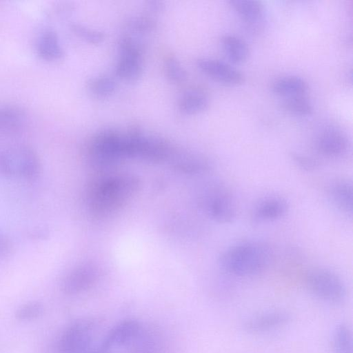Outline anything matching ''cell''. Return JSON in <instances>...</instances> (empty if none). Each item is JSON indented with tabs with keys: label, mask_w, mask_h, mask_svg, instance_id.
Listing matches in <instances>:
<instances>
[{
	"label": "cell",
	"mask_w": 353,
	"mask_h": 353,
	"mask_svg": "<svg viewBox=\"0 0 353 353\" xmlns=\"http://www.w3.org/2000/svg\"><path fill=\"white\" fill-rule=\"evenodd\" d=\"M197 67L214 80L229 85H238L243 83V74L230 64L221 60L200 58L196 60Z\"/></svg>",
	"instance_id": "obj_13"
},
{
	"label": "cell",
	"mask_w": 353,
	"mask_h": 353,
	"mask_svg": "<svg viewBox=\"0 0 353 353\" xmlns=\"http://www.w3.org/2000/svg\"><path fill=\"white\" fill-rule=\"evenodd\" d=\"M232 8L249 26L261 25L264 17V6L256 0H230Z\"/></svg>",
	"instance_id": "obj_21"
},
{
	"label": "cell",
	"mask_w": 353,
	"mask_h": 353,
	"mask_svg": "<svg viewBox=\"0 0 353 353\" xmlns=\"http://www.w3.org/2000/svg\"><path fill=\"white\" fill-rule=\"evenodd\" d=\"M307 291L323 302L338 305L347 297V288L342 278L332 270L314 268L309 270L304 277Z\"/></svg>",
	"instance_id": "obj_4"
},
{
	"label": "cell",
	"mask_w": 353,
	"mask_h": 353,
	"mask_svg": "<svg viewBox=\"0 0 353 353\" xmlns=\"http://www.w3.org/2000/svg\"><path fill=\"white\" fill-rule=\"evenodd\" d=\"M99 270L92 263L80 265L70 270L63 279L61 288L68 295H75L90 288L99 278Z\"/></svg>",
	"instance_id": "obj_10"
},
{
	"label": "cell",
	"mask_w": 353,
	"mask_h": 353,
	"mask_svg": "<svg viewBox=\"0 0 353 353\" xmlns=\"http://www.w3.org/2000/svg\"><path fill=\"white\" fill-rule=\"evenodd\" d=\"M209 105V98L202 90L190 89L184 91L178 99V108L185 114H193L204 111Z\"/></svg>",
	"instance_id": "obj_23"
},
{
	"label": "cell",
	"mask_w": 353,
	"mask_h": 353,
	"mask_svg": "<svg viewBox=\"0 0 353 353\" xmlns=\"http://www.w3.org/2000/svg\"><path fill=\"white\" fill-rule=\"evenodd\" d=\"M290 314L283 310H271L247 319L243 330L250 334H264L285 326L290 321Z\"/></svg>",
	"instance_id": "obj_12"
},
{
	"label": "cell",
	"mask_w": 353,
	"mask_h": 353,
	"mask_svg": "<svg viewBox=\"0 0 353 353\" xmlns=\"http://www.w3.org/2000/svg\"><path fill=\"white\" fill-rule=\"evenodd\" d=\"M11 245L6 236L0 233V258L6 256L10 252Z\"/></svg>",
	"instance_id": "obj_33"
},
{
	"label": "cell",
	"mask_w": 353,
	"mask_h": 353,
	"mask_svg": "<svg viewBox=\"0 0 353 353\" xmlns=\"http://www.w3.org/2000/svg\"><path fill=\"white\" fill-rule=\"evenodd\" d=\"M70 27L74 34L89 43H101L105 37L103 32L87 27L81 23H73L70 24Z\"/></svg>",
	"instance_id": "obj_30"
},
{
	"label": "cell",
	"mask_w": 353,
	"mask_h": 353,
	"mask_svg": "<svg viewBox=\"0 0 353 353\" xmlns=\"http://www.w3.org/2000/svg\"><path fill=\"white\" fill-rule=\"evenodd\" d=\"M118 50L114 69L116 75L126 81H136L143 71L142 44L132 35L124 34L119 39Z\"/></svg>",
	"instance_id": "obj_9"
},
{
	"label": "cell",
	"mask_w": 353,
	"mask_h": 353,
	"mask_svg": "<svg viewBox=\"0 0 353 353\" xmlns=\"http://www.w3.org/2000/svg\"><path fill=\"white\" fill-rule=\"evenodd\" d=\"M145 3L147 9L152 12H160L164 7V3L161 0H149Z\"/></svg>",
	"instance_id": "obj_34"
},
{
	"label": "cell",
	"mask_w": 353,
	"mask_h": 353,
	"mask_svg": "<svg viewBox=\"0 0 353 353\" xmlns=\"http://www.w3.org/2000/svg\"><path fill=\"white\" fill-rule=\"evenodd\" d=\"M273 259V250L266 242L251 239L240 241L225 248L219 255L218 263L225 273L248 277L265 271Z\"/></svg>",
	"instance_id": "obj_1"
},
{
	"label": "cell",
	"mask_w": 353,
	"mask_h": 353,
	"mask_svg": "<svg viewBox=\"0 0 353 353\" xmlns=\"http://www.w3.org/2000/svg\"><path fill=\"white\" fill-rule=\"evenodd\" d=\"M44 307L39 301H29L20 305L15 312V318L21 321L34 320L41 316Z\"/></svg>",
	"instance_id": "obj_29"
},
{
	"label": "cell",
	"mask_w": 353,
	"mask_h": 353,
	"mask_svg": "<svg viewBox=\"0 0 353 353\" xmlns=\"http://www.w3.org/2000/svg\"><path fill=\"white\" fill-rule=\"evenodd\" d=\"M282 108L289 113L308 116L313 112V106L307 95L285 98L282 102Z\"/></svg>",
	"instance_id": "obj_27"
},
{
	"label": "cell",
	"mask_w": 353,
	"mask_h": 353,
	"mask_svg": "<svg viewBox=\"0 0 353 353\" xmlns=\"http://www.w3.org/2000/svg\"><path fill=\"white\" fill-rule=\"evenodd\" d=\"M127 28L132 32L145 33L150 32L156 26L155 20L147 14L135 15L126 22Z\"/></svg>",
	"instance_id": "obj_31"
},
{
	"label": "cell",
	"mask_w": 353,
	"mask_h": 353,
	"mask_svg": "<svg viewBox=\"0 0 353 353\" xmlns=\"http://www.w3.org/2000/svg\"><path fill=\"white\" fill-rule=\"evenodd\" d=\"M309 87L301 77L294 75L282 77L272 84L273 92L284 99L307 95Z\"/></svg>",
	"instance_id": "obj_22"
},
{
	"label": "cell",
	"mask_w": 353,
	"mask_h": 353,
	"mask_svg": "<svg viewBox=\"0 0 353 353\" xmlns=\"http://www.w3.org/2000/svg\"><path fill=\"white\" fill-rule=\"evenodd\" d=\"M116 86L115 80L108 75L96 76L87 82L88 91L97 98H105L111 95Z\"/></svg>",
	"instance_id": "obj_26"
},
{
	"label": "cell",
	"mask_w": 353,
	"mask_h": 353,
	"mask_svg": "<svg viewBox=\"0 0 353 353\" xmlns=\"http://www.w3.org/2000/svg\"><path fill=\"white\" fill-rule=\"evenodd\" d=\"M332 203L347 216H352V183L346 179L332 181L327 190Z\"/></svg>",
	"instance_id": "obj_20"
},
{
	"label": "cell",
	"mask_w": 353,
	"mask_h": 353,
	"mask_svg": "<svg viewBox=\"0 0 353 353\" xmlns=\"http://www.w3.org/2000/svg\"><path fill=\"white\" fill-rule=\"evenodd\" d=\"M290 157L298 168L306 172L315 171L320 167V163L316 158L307 154L292 152Z\"/></svg>",
	"instance_id": "obj_32"
},
{
	"label": "cell",
	"mask_w": 353,
	"mask_h": 353,
	"mask_svg": "<svg viewBox=\"0 0 353 353\" xmlns=\"http://www.w3.org/2000/svg\"><path fill=\"white\" fill-rule=\"evenodd\" d=\"M288 201L283 196L268 195L261 198L254 205L251 219L256 224L279 221L289 211Z\"/></svg>",
	"instance_id": "obj_11"
},
{
	"label": "cell",
	"mask_w": 353,
	"mask_h": 353,
	"mask_svg": "<svg viewBox=\"0 0 353 353\" xmlns=\"http://www.w3.org/2000/svg\"><path fill=\"white\" fill-rule=\"evenodd\" d=\"M2 171L12 177L33 179L41 171V161L36 151L26 145H17L5 150L0 156Z\"/></svg>",
	"instance_id": "obj_5"
},
{
	"label": "cell",
	"mask_w": 353,
	"mask_h": 353,
	"mask_svg": "<svg viewBox=\"0 0 353 353\" xmlns=\"http://www.w3.org/2000/svg\"><path fill=\"white\" fill-rule=\"evenodd\" d=\"M169 163L175 170L191 174H203L212 168L210 161L203 154L178 148Z\"/></svg>",
	"instance_id": "obj_15"
},
{
	"label": "cell",
	"mask_w": 353,
	"mask_h": 353,
	"mask_svg": "<svg viewBox=\"0 0 353 353\" xmlns=\"http://www.w3.org/2000/svg\"><path fill=\"white\" fill-rule=\"evenodd\" d=\"M142 325L135 319H125L112 327L100 343L111 351L112 347L127 346L139 333Z\"/></svg>",
	"instance_id": "obj_18"
},
{
	"label": "cell",
	"mask_w": 353,
	"mask_h": 353,
	"mask_svg": "<svg viewBox=\"0 0 353 353\" xmlns=\"http://www.w3.org/2000/svg\"><path fill=\"white\" fill-rule=\"evenodd\" d=\"M163 70L165 77L172 83H180L187 79L186 70L174 56H169L165 59Z\"/></svg>",
	"instance_id": "obj_28"
},
{
	"label": "cell",
	"mask_w": 353,
	"mask_h": 353,
	"mask_svg": "<svg viewBox=\"0 0 353 353\" xmlns=\"http://www.w3.org/2000/svg\"><path fill=\"white\" fill-rule=\"evenodd\" d=\"M97 323L91 317L76 319L68 325L57 338L55 353H84L94 345Z\"/></svg>",
	"instance_id": "obj_6"
},
{
	"label": "cell",
	"mask_w": 353,
	"mask_h": 353,
	"mask_svg": "<svg viewBox=\"0 0 353 353\" xmlns=\"http://www.w3.org/2000/svg\"><path fill=\"white\" fill-rule=\"evenodd\" d=\"M139 185V179L131 174H119L99 180L89 192L90 212L97 218L111 215L130 200Z\"/></svg>",
	"instance_id": "obj_2"
},
{
	"label": "cell",
	"mask_w": 353,
	"mask_h": 353,
	"mask_svg": "<svg viewBox=\"0 0 353 353\" xmlns=\"http://www.w3.org/2000/svg\"><path fill=\"white\" fill-rule=\"evenodd\" d=\"M201 203L205 214L216 222L231 223L236 216L235 198L223 184L216 183L208 186L202 194Z\"/></svg>",
	"instance_id": "obj_8"
},
{
	"label": "cell",
	"mask_w": 353,
	"mask_h": 353,
	"mask_svg": "<svg viewBox=\"0 0 353 353\" xmlns=\"http://www.w3.org/2000/svg\"><path fill=\"white\" fill-rule=\"evenodd\" d=\"M176 147L167 140L145 135L137 125L123 134L125 158H139L151 162H170Z\"/></svg>",
	"instance_id": "obj_3"
},
{
	"label": "cell",
	"mask_w": 353,
	"mask_h": 353,
	"mask_svg": "<svg viewBox=\"0 0 353 353\" xmlns=\"http://www.w3.org/2000/svg\"><path fill=\"white\" fill-rule=\"evenodd\" d=\"M87 157L99 166L111 165L125 159L123 134L112 129H104L96 133L88 143Z\"/></svg>",
	"instance_id": "obj_7"
},
{
	"label": "cell",
	"mask_w": 353,
	"mask_h": 353,
	"mask_svg": "<svg viewBox=\"0 0 353 353\" xmlns=\"http://www.w3.org/2000/svg\"><path fill=\"white\" fill-rule=\"evenodd\" d=\"M84 353H111V351L104 347L101 343L93 345Z\"/></svg>",
	"instance_id": "obj_35"
},
{
	"label": "cell",
	"mask_w": 353,
	"mask_h": 353,
	"mask_svg": "<svg viewBox=\"0 0 353 353\" xmlns=\"http://www.w3.org/2000/svg\"><path fill=\"white\" fill-rule=\"evenodd\" d=\"M127 353H163L164 341L161 332L154 326H143L126 346Z\"/></svg>",
	"instance_id": "obj_16"
},
{
	"label": "cell",
	"mask_w": 353,
	"mask_h": 353,
	"mask_svg": "<svg viewBox=\"0 0 353 353\" xmlns=\"http://www.w3.org/2000/svg\"><path fill=\"white\" fill-rule=\"evenodd\" d=\"M34 48L39 57L47 61H59L65 54L59 35L52 28H45L39 33Z\"/></svg>",
	"instance_id": "obj_19"
},
{
	"label": "cell",
	"mask_w": 353,
	"mask_h": 353,
	"mask_svg": "<svg viewBox=\"0 0 353 353\" xmlns=\"http://www.w3.org/2000/svg\"><path fill=\"white\" fill-rule=\"evenodd\" d=\"M331 346L334 353H353L352 332L347 324L341 323L334 327L332 332Z\"/></svg>",
	"instance_id": "obj_25"
},
{
	"label": "cell",
	"mask_w": 353,
	"mask_h": 353,
	"mask_svg": "<svg viewBox=\"0 0 353 353\" xmlns=\"http://www.w3.org/2000/svg\"><path fill=\"white\" fill-rule=\"evenodd\" d=\"M315 148L322 156L339 159L347 154L350 148L345 134L336 128H328L321 132L315 141Z\"/></svg>",
	"instance_id": "obj_14"
},
{
	"label": "cell",
	"mask_w": 353,
	"mask_h": 353,
	"mask_svg": "<svg viewBox=\"0 0 353 353\" xmlns=\"http://www.w3.org/2000/svg\"><path fill=\"white\" fill-rule=\"evenodd\" d=\"M223 49L228 58L233 63L244 62L249 57V48L241 38L232 34L221 37Z\"/></svg>",
	"instance_id": "obj_24"
},
{
	"label": "cell",
	"mask_w": 353,
	"mask_h": 353,
	"mask_svg": "<svg viewBox=\"0 0 353 353\" xmlns=\"http://www.w3.org/2000/svg\"><path fill=\"white\" fill-rule=\"evenodd\" d=\"M28 114L21 107L0 104V137H8L23 132L28 124Z\"/></svg>",
	"instance_id": "obj_17"
}]
</instances>
